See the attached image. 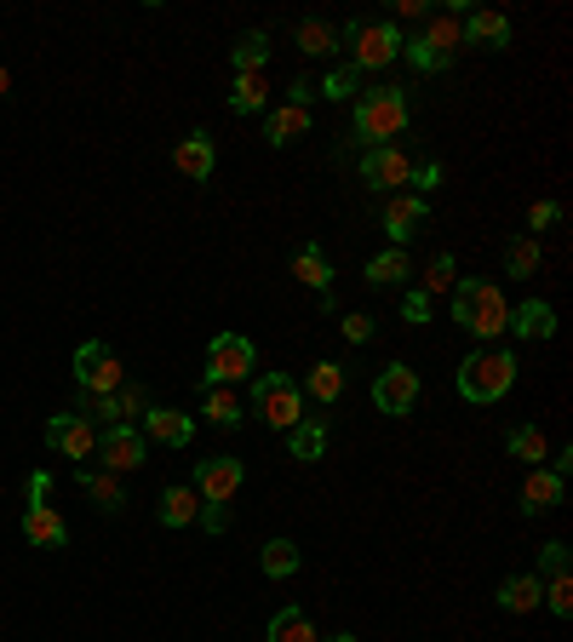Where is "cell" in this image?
<instances>
[{"instance_id": "cell-34", "label": "cell", "mask_w": 573, "mask_h": 642, "mask_svg": "<svg viewBox=\"0 0 573 642\" xmlns=\"http://www.w3.org/2000/svg\"><path fill=\"white\" fill-rule=\"evenodd\" d=\"M367 281H373V288H396V281H407V253L390 247L379 259H367Z\"/></svg>"}, {"instance_id": "cell-51", "label": "cell", "mask_w": 573, "mask_h": 642, "mask_svg": "<svg viewBox=\"0 0 573 642\" xmlns=\"http://www.w3.org/2000/svg\"><path fill=\"white\" fill-rule=\"evenodd\" d=\"M7 93H12V75H7V69H0V98H7Z\"/></svg>"}, {"instance_id": "cell-14", "label": "cell", "mask_w": 573, "mask_h": 642, "mask_svg": "<svg viewBox=\"0 0 573 642\" xmlns=\"http://www.w3.org/2000/svg\"><path fill=\"white\" fill-rule=\"evenodd\" d=\"M173 167L190 178V184H207L213 167H218V149H213V133H190L178 149H173Z\"/></svg>"}, {"instance_id": "cell-17", "label": "cell", "mask_w": 573, "mask_h": 642, "mask_svg": "<svg viewBox=\"0 0 573 642\" xmlns=\"http://www.w3.org/2000/svg\"><path fill=\"white\" fill-rule=\"evenodd\" d=\"M23 539L40 545V551H64V545H69V522H64L52 505H29V510H23Z\"/></svg>"}, {"instance_id": "cell-26", "label": "cell", "mask_w": 573, "mask_h": 642, "mask_svg": "<svg viewBox=\"0 0 573 642\" xmlns=\"http://www.w3.org/2000/svg\"><path fill=\"white\" fill-rule=\"evenodd\" d=\"M195 510H201V494H195V488H167L155 516H161V528H190Z\"/></svg>"}, {"instance_id": "cell-1", "label": "cell", "mask_w": 573, "mask_h": 642, "mask_svg": "<svg viewBox=\"0 0 573 642\" xmlns=\"http://www.w3.org/2000/svg\"><path fill=\"white\" fill-rule=\"evenodd\" d=\"M516 368H522V361H516L511 350L482 344V350H470V356L459 361V396L476 401V408H487V401H505L511 385H516Z\"/></svg>"}, {"instance_id": "cell-24", "label": "cell", "mask_w": 573, "mask_h": 642, "mask_svg": "<svg viewBox=\"0 0 573 642\" xmlns=\"http://www.w3.org/2000/svg\"><path fill=\"white\" fill-rule=\"evenodd\" d=\"M270 642H321V636H315L310 614L286 602V609H275V614H270Z\"/></svg>"}, {"instance_id": "cell-9", "label": "cell", "mask_w": 573, "mask_h": 642, "mask_svg": "<svg viewBox=\"0 0 573 642\" xmlns=\"http://www.w3.org/2000/svg\"><path fill=\"white\" fill-rule=\"evenodd\" d=\"M241 481H247V465L230 459V454H213V459L195 465V481H190V488L201 494V505H230Z\"/></svg>"}, {"instance_id": "cell-35", "label": "cell", "mask_w": 573, "mask_h": 642, "mask_svg": "<svg viewBox=\"0 0 573 642\" xmlns=\"http://www.w3.org/2000/svg\"><path fill=\"white\" fill-rule=\"evenodd\" d=\"M333 47H339V29H333V23H321V18H315V23H299V52H304V58H327Z\"/></svg>"}, {"instance_id": "cell-49", "label": "cell", "mask_w": 573, "mask_h": 642, "mask_svg": "<svg viewBox=\"0 0 573 642\" xmlns=\"http://www.w3.org/2000/svg\"><path fill=\"white\" fill-rule=\"evenodd\" d=\"M310 93H315L310 80H293V87H286V104H299V109H310Z\"/></svg>"}, {"instance_id": "cell-31", "label": "cell", "mask_w": 573, "mask_h": 642, "mask_svg": "<svg viewBox=\"0 0 573 642\" xmlns=\"http://www.w3.org/2000/svg\"><path fill=\"white\" fill-rule=\"evenodd\" d=\"M230 64H235V75H241V69H264V64H270V35H264V29H247V35L230 47Z\"/></svg>"}, {"instance_id": "cell-2", "label": "cell", "mask_w": 573, "mask_h": 642, "mask_svg": "<svg viewBox=\"0 0 573 642\" xmlns=\"http://www.w3.org/2000/svg\"><path fill=\"white\" fill-rule=\"evenodd\" d=\"M454 321L470 339L494 344L511 328V304H505V293L494 288V281H459V288H454Z\"/></svg>"}, {"instance_id": "cell-25", "label": "cell", "mask_w": 573, "mask_h": 642, "mask_svg": "<svg viewBox=\"0 0 573 642\" xmlns=\"http://www.w3.org/2000/svg\"><path fill=\"white\" fill-rule=\"evenodd\" d=\"M286 454H293V459H304V465H315L321 454H327V425L321 419H299L293 430H286Z\"/></svg>"}, {"instance_id": "cell-41", "label": "cell", "mask_w": 573, "mask_h": 642, "mask_svg": "<svg viewBox=\"0 0 573 642\" xmlns=\"http://www.w3.org/2000/svg\"><path fill=\"white\" fill-rule=\"evenodd\" d=\"M339 333H344L350 344H367V339H373V333H379V321H373V315H367V310H350V315L339 321Z\"/></svg>"}, {"instance_id": "cell-36", "label": "cell", "mask_w": 573, "mask_h": 642, "mask_svg": "<svg viewBox=\"0 0 573 642\" xmlns=\"http://www.w3.org/2000/svg\"><path fill=\"white\" fill-rule=\"evenodd\" d=\"M505 270L516 275V281H527L540 270V235H516L511 241V253H505Z\"/></svg>"}, {"instance_id": "cell-50", "label": "cell", "mask_w": 573, "mask_h": 642, "mask_svg": "<svg viewBox=\"0 0 573 642\" xmlns=\"http://www.w3.org/2000/svg\"><path fill=\"white\" fill-rule=\"evenodd\" d=\"M551 470H556V476H567V470H573V454H567V448H556V454H551Z\"/></svg>"}, {"instance_id": "cell-16", "label": "cell", "mask_w": 573, "mask_h": 642, "mask_svg": "<svg viewBox=\"0 0 573 642\" xmlns=\"http://www.w3.org/2000/svg\"><path fill=\"white\" fill-rule=\"evenodd\" d=\"M425 218H430V201H425V195H396V201H385V235L396 241V247H401L407 235H419Z\"/></svg>"}, {"instance_id": "cell-42", "label": "cell", "mask_w": 573, "mask_h": 642, "mask_svg": "<svg viewBox=\"0 0 573 642\" xmlns=\"http://www.w3.org/2000/svg\"><path fill=\"white\" fill-rule=\"evenodd\" d=\"M545 609H551L556 620H567V614H573V580H567V574L545 585Z\"/></svg>"}, {"instance_id": "cell-12", "label": "cell", "mask_w": 573, "mask_h": 642, "mask_svg": "<svg viewBox=\"0 0 573 642\" xmlns=\"http://www.w3.org/2000/svg\"><path fill=\"white\" fill-rule=\"evenodd\" d=\"M465 47L505 52V47H511V18L494 12V7H470V12H465Z\"/></svg>"}, {"instance_id": "cell-13", "label": "cell", "mask_w": 573, "mask_h": 642, "mask_svg": "<svg viewBox=\"0 0 573 642\" xmlns=\"http://www.w3.org/2000/svg\"><path fill=\"white\" fill-rule=\"evenodd\" d=\"M407 173H414V160H407L401 149H390V144L361 155V178L373 184V189H401V184H407Z\"/></svg>"}, {"instance_id": "cell-22", "label": "cell", "mask_w": 573, "mask_h": 642, "mask_svg": "<svg viewBox=\"0 0 573 642\" xmlns=\"http://www.w3.org/2000/svg\"><path fill=\"white\" fill-rule=\"evenodd\" d=\"M556 505H562V476H556V470H527V481H522V510L540 516V510H556Z\"/></svg>"}, {"instance_id": "cell-46", "label": "cell", "mask_w": 573, "mask_h": 642, "mask_svg": "<svg viewBox=\"0 0 573 642\" xmlns=\"http://www.w3.org/2000/svg\"><path fill=\"white\" fill-rule=\"evenodd\" d=\"M195 522H201L207 534H224V528H230V510H224V505H201V510H195Z\"/></svg>"}, {"instance_id": "cell-3", "label": "cell", "mask_w": 573, "mask_h": 642, "mask_svg": "<svg viewBox=\"0 0 573 642\" xmlns=\"http://www.w3.org/2000/svg\"><path fill=\"white\" fill-rule=\"evenodd\" d=\"M401 133H407V98H401V87L361 93V104H356V138H361L367 149H385V144L401 138Z\"/></svg>"}, {"instance_id": "cell-47", "label": "cell", "mask_w": 573, "mask_h": 642, "mask_svg": "<svg viewBox=\"0 0 573 642\" xmlns=\"http://www.w3.org/2000/svg\"><path fill=\"white\" fill-rule=\"evenodd\" d=\"M47 494H52V476H47V470H35V476L23 481V499H29V505H47Z\"/></svg>"}, {"instance_id": "cell-21", "label": "cell", "mask_w": 573, "mask_h": 642, "mask_svg": "<svg viewBox=\"0 0 573 642\" xmlns=\"http://www.w3.org/2000/svg\"><path fill=\"white\" fill-rule=\"evenodd\" d=\"M505 333H516V339H551L556 333V310L545 299H527V304L511 310V328Z\"/></svg>"}, {"instance_id": "cell-30", "label": "cell", "mask_w": 573, "mask_h": 642, "mask_svg": "<svg viewBox=\"0 0 573 642\" xmlns=\"http://www.w3.org/2000/svg\"><path fill=\"white\" fill-rule=\"evenodd\" d=\"M230 109H235V115H259V109H264V69H241V75H235Z\"/></svg>"}, {"instance_id": "cell-19", "label": "cell", "mask_w": 573, "mask_h": 642, "mask_svg": "<svg viewBox=\"0 0 573 642\" xmlns=\"http://www.w3.org/2000/svg\"><path fill=\"white\" fill-rule=\"evenodd\" d=\"M494 602H499L505 614H534L540 602H545V580H540V574H511V580L494 591Z\"/></svg>"}, {"instance_id": "cell-29", "label": "cell", "mask_w": 573, "mask_h": 642, "mask_svg": "<svg viewBox=\"0 0 573 642\" xmlns=\"http://www.w3.org/2000/svg\"><path fill=\"white\" fill-rule=\"evenodd\" d=\"M505 448H511V459H527L534 470H540V459H551V441H545L540 425H516V430L505 436Z\"/></svg>"}, {"instance_id": "cell-4", "label": "cell", "mask_w": 573, "mask_h": 642, "mask_svg": "<svg viewBox=\"0 0 573 642\" xmlns=\"http://www.w3.org/2000/svg\"><path fill=\"white\" fill-rule=\"evenodd\" d=\"M253 408H259V419L270 425V430H293L299 419H304V385L293 379V373H264L259 385H253Z\"/></svg>"}, {"instance_id": "cell-15", "label": "cell", "mask_w": 573, "mask_h": 642, "mask_svg": "<svg viewBox=\"0 0 573 642\" xmlns=\"http://www.w3.org/2000/svg\"><path fill=\"white\" fill-rule=\"evenodd\" d=\"M190 436H195V419H190V414L155 408V401H149V414H144V441H161V448H184Z\"/></svg>"}, {"instance_id": "cell-18", "label": "cell", "mask_w": 573, "mask_h": 642, "mask_svg": "<svg viewBox=\"0 0 573 642\" xmlns=\"http://www.w3.org/2000/svg\"><path fill=\"white\" fill-rule=\"evenodd\" d=\"M133 414H149V396H144L138 385H120V390H109V396H93V419H98V425H127Z\"/></svg>"}, {"instance_id": "cell-39", "label": "cell", "mask_w": 573, "mask_h": 642, "mask_svg": "<svg viewBox=\"0 0 573 642\" xmlns=\"http://www.w3.org/2000/svg\"><path fill=\"white\" fill-rule=\"evenodd\" d=\"M356 80H361V69H356V64H333V69H327V80H321L315 93H321V98H339V104H344V98L356 93Z\"/></svg>"}, {"instance_id": "cell-10", "label": "cell", "mask_w": 573, "mask_h": 642, "mask_svg": "<svg viewBox=\"0 0 573 642\" xmlns=\"http://www.w3.org/2000/svg\"><path fill=\"white\" fill-rule=\"evenodd\" d=\"M47 448L64 454V459H87V454H98V430L80 414H52L47 419Z\"/></svg>"}, {"instance_id": "cell-6", "label": "cell", "mask_w": 573, "mask_h": 642, "mask_svg": "<svg viewBox=\"0 0 573 642\" xmlns=\"http://www.w3.org/2000/svg\"><path fill=\"white\" fill-rule=\"evenodd\" d=\"M75 385L87 390V396H109L127 385V368H120V356L104 344V339H87L75 350Z\"/></svg>"}, {"instance_id": "cell-44", "label": "cell", "mask_w": 573, "mask_h": 642, "mask_svg": "<svg viewBox=\"0 0 573 642\" xmlns=\"http://www.w3.org/2000/svg\"><path fill=\"white\" fill-rule=\"evenodd\" d=\"M407 184H414V195H425V201H430V189L441 184V167H436V160H419V167L407 173Z\"/></svg>"}, {"instance_id": "cell-52", "label": "cell", "mask_w": 573, "mask_h": 642, "mask_svg": "<svg viewBox=\"0 0 573 642\" xmlns=\"http://www.w3.org/2000/svg\"><path fill=\"white\" fill-rule=\"evenodd\" d=\"M321 642H356V636H350V631H339V636H321Z\"/></svg>"}, {"instance_id": "cell-7", "label": "cell", "mask_w": 573, "mask_h": 642, "mask_svg": "<svg viewBox=\"0 0 573 642\" xmlns=\"http://www.w3.org/2000/svg\"><path fill=\"white\" fill-rule=\"evenodd\" d=\"M344 47L356 69H385L401 58V29L396 23H350L344 29Z\"/></svg>"}, {"instance_id": "cell-27", "label": "cell", "mask_w": 573, "mask_h": 642, "mask_svg": "<svg viewBox=\"0 0 573 642\" xmlns=\"http://www.w3.org/2000/svg\"><path fill=\"white\" fill-rule=\"evenodd\" d=\"M293 275L304 281V288H315V293H333V264H327L321 247H299L293 253Z\"/></svg>"}, {"instance_id": "cell-11", "label": "cell", "mask_w": 573, "mask_h": 642, "mask_svg": "<svg viewBox=\"0 0 573 642\" xmlns=\"http://www.w3.org/2000/svg\"><path fill=\"white\" fill-rule=\"evenodd\" d=\"M98 459H104V470H138V465L149 459V441H144V430H133V425H109V430L98 436Z\"/></svg>"}, {"instance_id": "cell-48", "label": "cell", "mask_w": 573, "mask_h": 642, "mask_svg": "<svg viewBox=\"0 0 573 642\" xmlns=\"http://www.w3.org/2000/svg\"><path fill=\"white\" fill-rule=\"evenodd\" d=\"M401 310H407V321H430V293H419V288H414V293L401 299Z\"/></svg>"}, {"instance_id": "cell-28", "label": "cell", "mask_w": 573, "mask_h": 642, "mask_svg": "<svg viewBox=\"0 0 573 642\" xmlns=\"http://www.w3.org/2000/svg\"><path fill=\"white\" fill-rule=\"evenodd\" d=\"M299 545L293 539H270L264 551H259V568H264V580H293L299 574Z\"/></svg>"}, {"instance_id": "cell-38", "label": "cell", "mask_w": 573, "mask_h": 642, "mask_svg": "<svg viewBox=\"0 0 573 642\" xmlns=\"http://www.w3.org/2000/svg\"><path fill=\"white\" fill-rule=\"evenodd\" d=\"M447 288H459V264H454V253H436L430 270H425V288H419V293H447Z\"/></svg>"}, {"instance_id": "cell-45", "label": "cell", "mask_w": 573, "mask_h": 642, "mask_svg": "<svg viewBox=\"0 0 573 642\" xmlns=\"http://www.w3.org/2000/svg\"><path fill=\"white\" fill-rule=\"evenodd\" d=\"M551 224H562V207L556 201H534L527 207V230H551Z\"/></svg>"}, {"instance_id": "cell-37", "label": "cell", "mask_w": 573, "mask_h": 642, "mask_svg": "<svg viewBox=\"0 0 573 642\" xmlns=\"http://www.w3.org/2000/svg\"><path fill=\"white\" fill-rule=\"evenodd\" d=\"M401 58H407V64H414L419 75H436V69H447V58H441V52L430 47V40H425V35H414V40H401Z\"/></svg>"}, {"instance_id": "cell-20", "label": "cell", "mask_w": 573, "mask_h": 642, "mask_svg": "<svg viewBox=\"0 0 573 642\" xmlns=\"http://www.w3.org/2000/svg\"><path fill=\"white\" fill-rule=\"evenodd\" d=\"M264 138H270L275 149H286V144L310 138V109H299V104H281V109H270V115H264Z\"/></svg>"}, {"instance_id": "cell-8", "label": "cell", "mask_w": 573, "mask_h": 642, "mask_svg": "<svg viewBox=\"0 0 573 642\" xmlns=\"http://www.w3.org/2000/svg\"><path fill=\"white\" fill-rule=\"evenodd\" d=\"M373 408L390 414V419H407L419 408V368H407V361H390V368H379L373 379Z\"/></svg>"}, {"instance_id": "cell-23", "label": "cell", "mask_w": 573, "mask_h": 642, "mask_svg": "<svg viewBox=\"0 0 573 642\" xmlns=\"http://www.w3.org/2000/svg\"><path fill=\"white\" fill-rule=\"evenodd\" d=\"M425 40H430L441 58H454V47H465V7H447L441 18H430Z\"/></svg>"}, {"instance_id": "cell-33", "label": "cell", "mask_w": 573, "mask_h": 642, "mask_svg": "<svg viewBox=\"0 0 573 642\" xmlns=\"http://www.w3.org/2000/svg\"><path fill=\"white\" fill-rule=\"evenodd\" d=\"M201 414H207V425H218V430H235L241 419H247V408L230 396V390H207V401H201Z\"/></svg>"}, {"instance_id": "cell-5", "label": "cell", "mask_w": 573, "mask_h": 642, "mask_svg": "<svg viewBox=\"0 0 573 642\" xmlns=\"http://www.w3.org/2000/svg\"><path fill=\"white\" fill-rule=\"evenodd\" d=\"M259 368V350H253V339L247 333H218L213 344H207V373H201V385L207 390H230V385H241Z\"/></svg>"}, {"instance_id": "cell-40", "label": "cell", "mask_w": 573, "mask_h": 642, "mask_svg": "<svg viewBox=\"0 0 573 642\" xmlns=\"http://www.w3.org/2000/svg\"><path fill=\"white\" fill-rule=\"evenodd\" d=\"M80 494H93V499H98V510H120V488H115V476L80 470Z\"/></svg>"}, {"instance_id": "cell-32", "label": "cell", "mask_w": 573, "mask_h": 642, "mask_svg": "<svg viewBox=\"0 0 573 642\" xmlns=\"http://www.w3.org/2000/svg\"><path fill=\"white\" fill-rule=\"evenodd\" d=\"M315 401H327V408H333V401L344 396V368H339V361H315V368H310V385H304Z\"/></svg>"}, {"instance_id": "cell-43", "label": "cell", "mask_w": 573, "mask_h": 642, "mask_svg": "<svg viewBox=\"0 0 573 642\" xmlns=\"http://www.w3.org/2000/svg\"><path fill=\"white\" fill-rule=\"evenodd\" d=\"M540 574H545V580H562V574H567V545H562V539H551V545L540 551Z\"/></svg>"}]
</instances>
